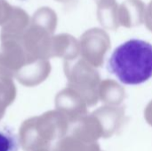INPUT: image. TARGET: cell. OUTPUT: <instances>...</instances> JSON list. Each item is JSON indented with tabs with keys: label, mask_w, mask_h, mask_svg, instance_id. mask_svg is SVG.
<instances>
[{
	"label": "cell",
	"mask_w": 152,
	"mask_h": 151,
	"mask_svg": "<svg viewBox=\"0 0 152 151\" xmlns=\"http://www.w3.org/2000/svg\"><path fill=\"white\" fill-rule=\"evenodd\" d=\"M108 69L128 85L143 84L152 77V44L142 39H130L112 53Z\"/></svg>",
	"instance_id": "6da1fadb"
},
{
	"label": "cell",
	"mask_w": 152,
	"mask_h": 151,
	"mask_svg": "<svg viewBox=\"0 0 152 151\" xmlns=\"http://www.w3.org/2000/svg\"><path fill=\"white\" fill-rule=\"evenodd\" d=\"M69 120L58 110L47 111L23 122L19 132V142L24 151L47 149L64 138Z\"/></svg>",
	"instance_id": "7a4b0ae2"
},
{
	"label": "cell",
	"mask_w": 152,
	"mask_h": 151,
	"mask_svg": "<svg viewBox=\"0 0 152 151\" xmlns=\"http://www.w3.org/2000/svg\"><path fill=\"white\" fill-rule=\"evenodd\" d=\"M64 70L69 81V87L77 92L90 106L97 102V86L99 74L86 61L75 59L65 61Z\"/></svg>",
	"instance_id": "3957f363"
},
{
	"label": "cell",
	"mask_w": 152,
	"mask_h": 151,
	"mask_svg": "<svg viewBox=\"0 0 152 151\" xmlns=\"http://www.w3.org/2000/svg\"><path fill=\"white\" fill-rule=\"evenodd\" d=\"M79 47L83 59L92 66L99 67L102 64L104 56L110 47V39L102 28H93L82 35Z\"/></svg>",
	"instance_id": "277c9868"
},
{
	"label": "cell",
	"mask_w": 152,
	"mask_h": 151,
	"mask_svg": "<svg viewBox=\"0 0 152 151\" xmlns=\"http://www.w3.org/2000/svg\"><path fill=\"white\" fill-rule=\"evenodd\" d=\"M53 35L45 28L29 25L21 38V44L28 56V62L51 58V44Z\"/></svg>",
	"instance_id": "5b68a950"
},
{
	"label": "cell",
	"mask_w": 152,
	"mask_h": 151,
	"mask_svg": "<svg viewBox=\"0 0 152 151\" xmlns=\"http://www.w3.org/2000/svg\"><path fill=\"white\" fill-rule=\"evenodd\" d=\"M86 104L84 98L70 87L60 92L55 98L57 110L73 124L86 116Z\"/></svg>",
	"instance_id": "8992f818"
},
{
	"label": "cell",
	"mask_w": 152,
	"mask_h": 151,
	"mask_svg": "<svg viewBox=\"0 0 152 151\" xmlns=\"http://www.w3.org/2000/svg\"><path fill=\"white\" fill-rule=\"evenodd\" d=\"M28 56L20 41H2L0 44V67L15 75L26 63Z\"/></svg>",
	"instance_id": "52a82bcc"
},
{
	"label": "cell",
	"mask_w": 152,
	"mask_h": 151,
	"mask_svg": "<svg viewBox=\"0 0 152 151\" xmlns=\"http://www.w3.org/2000/svg\"><path fill=\"white\" fill-rule=\"evenodd\" d=\"M30 25V17L20 7H12L11 14L2 25L0 39L2 41H21V38Z\"/></svg>",
	"instance_id": "ba28073f"
},
{
	"label": "cell",
	"mask_w": 152,
	"mask_h": 151,
	"mask_svg": "<svg viewBox=\"0 0 152 151\" xmlns=\"http://www.w3.org/2000/svg\"><path fill=\"white\" fill-rule=\"evenodd\" d=\"M51 64L48 60H36L26 63L14 77L23 85L32 87L44 82L49 76Z\"/></svg>",
	"instance_id": "9c48e42d"
},
{
	"label": "cell",
	"mask_w": 152,
	"mask_h": 151,
	"mask_svg": "<svg viewBox=\"0 0 152 151\" xmlns=\"http://www.w3.org/2000/svg\"><path fill=\"white\" fill-rule=\"evenodd\" d=\"M146 6L142 0H125L118 6L119 26L133 28L144 22Z\"/></svg>",
	"instance_id": "30bf717a"
},
{
	"label": "cell",
	"mask_w": 152,
	"mask_h": 151,
	"mask_svg": "<svg viewBox=\"0 0 152 151\" xmlns=\"http://www.w3.org/2000/svg\"><path fill=\"white\" fill-rule=\"evenodd\" d=\"M80 53L79 42L71 35L59 34L53 36L51 44V58L60 57L66 61L77 59Z\"/></svg>",
	"instance_id": "8fae6325"
},
{
	"label": "cell",
	"mask_w": 152,
	"mask_h": 151,
	"mask_svg": "<svg viewBox=\"0 0 152 151\" xmlns=\"http://www.w3.org/2000/svg\"><path fill=\"white\" fill-rule=\"evenodd\" d=\"M13 74L0 67V116L4 117L6 108L16 97V87L13 83Z\"/></svg>",
	"instance_id": "7c38bea8"
},
{
	"label": "cell",
	"mask_w": 152,
	"mask_h": 151,
	"mask_svg": "<svg viewBox=\"0 0 152 151\" xmlns=\"http://www.w3.org/2000/svg\"><path fill=\"white\" fill-rule=\"evenodd\" d=\"M58 18L56 12L50 7L44 6L37 9L30 18V24L41 27L53 35L57 27Z\"/></svg>",
	"instance_id": "4fadbf2b"
},
{
	"label": "cell",
	"mask_w": 152,
	"mask_h": 151,
	"mask_svg": "<svg viewBox=\"0 0 152 151\" xmlns=\"http://www.w3.org/2000/svg\"><path fill=\"white\" fill-rule=\"evenodd\" d=\"M53 151H100V149L94 142H84L69 135L56 142Z\"/></svg>",
	"instance_id": "5bb4252c"
},
{
	"label": "cell",
	"mask_w": 152,
	"mask_h": 151,
	"mask_svg": "<svg viewBox=\"0 0 152 151\" xmlns=\"http://www.w3.org/2000/svg\"><path fill=\"white\" fill-rule=\"evenodd\" d=\"M19 138L7 126L0 127V151H18Z\"/></svg>",
	"instance_id": "9a60e30c"
},
{
	"label": "cell",
	"mask_w": 152,
	"mask_h": 151,
	"mask_svg": "<svg viewBox=\"0 0 152 151\" xmlns=\"http://www.w3.org/2000/svg\"><path fill=\"white\" fill-rule=\"evenodd\" d=\"M12 6L5 0H0V26H2L9 18Z\"/></svg>",
	"instance_id": "2e32d148"
},
{
	"label": "cell",
	"mask_w": 152,
	"mask_h": 151,
	"mask_svg": "<svg viewBox=\"0 0 152 151\" xmlns=\"http://www.w3.org/2000/svg\"><path fill=\"white\" fill-rule=\"evenodd\" d=\"M97 4V11L110 9L118 5L117 0H95Z\"/></svg>",
	"instance_id": "e0dca14e"
},
{
	"label": "cell",
	"mask_w": 152,
	"mask_h": 151,
	"mask_svg": "<svg viewBox=\"0 0 152 151\" xmlns=\"http://www.w3.org/2000/svg\"><path fill=\"white\" fill-rule=\"evenodd\" d=\"M144 22H145V25L148 28V29L152 31V0L146 6Z\"/></svg>",
	"instance_id": "ac0fdd59"
},
{
	"label": "cell",
	"mask_w": 152,
	"mask_h": 151,
	"mask_svg": "<svg viewBox=\"0 0 152 151\" xmlns=\"http://www.w3.org/2000/svg\"><path fill=\"white\" fill-rule=\"evenodd\" d=\"M57 2H60V3H70V2H73L75 0H55Z\"/></svg>",
	"instance_id": "d6986e66"
},
{
	"label": "cell",
	"mask_w": 152,
	"mask_h": 151,
	"mask_svg": "<svg viewBox=\"0 0 152 151\" xmlns=\"http://www.w3.org/2000/svg\"><path fill=\"white\" fill-rule=\"evenodd\" d=\"M35 151H49V150H47V149H41V150H37Z\"/></svg>",
	"instance_id": "ffe728a7"
},
{
	"label": "cell",
	"mask_w": 152,
	"mask_h": 151,
	"mask_svg": "<svg viewBox=\"0 0 152 151\" xmlns=\"http://www.w3.org/2000/svg\"><path fill=\"white\" fill-rule=\"evenodd\" d=\"M2 117H2V116H0V119H1V118H2Z\"/></svg>",
	"instance_id": "44dd1931"
}]
</instances>
